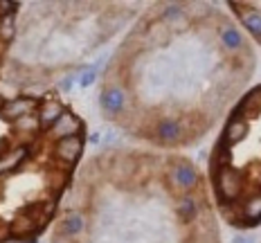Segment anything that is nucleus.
I'll use <instances>...</instances> for the list:
<instances>
[{"label": "nucleus", "mask_w": 261, "mask_h": 243, "mask_svg": "<svg viewBox=\"0 0 261 243\" xmlns=\"http://www.w3.org/2000/svg\"><path fill=\"white\" fill-rule=\"evenodd\" d=\"M214 187H216V194H219L221 205H234L243 194L246 176L239 169H234L232 165L219 167V169H214Z\"/></svg>", "instance_id": "obj_1"}, {"label": "nucleus", "mask_w": 261, "mask_h": 243, "mask_svg": "<svg viewBox=\"0 0 261 243\" xmlns=\"http://www.w3.org/2000/svg\"><path fill=\"white\" fill-rule=\"evenodd\" d=\"M167 180L169 185L176 189V192H182V194H189L198 187V171L194 169V165H189L187 160H173L169 171H167Z\"/></svg>", "instance_id": "obj_2"}, {"label": "nucleus", "mask_w": 261, "mask_h": 243, "mask_svg": "<svg viewBox=\"0 0 261 243\" xmlns=\"http://www.w3.org/2000/svg\"><path fill=\"white\" fill-rule=\"evenodd\" d=\"M81 153H84V138H81V135L59 140V142H54V149H52V155H54L57 167L61 171L72 169V167L79 162Z\"/></svg>", "instance_id": "obj_3"}, {"label": "nucleus", "mask_w": 261, "mask_h": 243, "mask_svg": "<svg viewBox=\"0 0 261 243\" xmlns=\"http://www.w3.org/2000/svg\"><path fill=\"white\" fill-rule=\"evenodd\" d=\"M126 90L117 84H106V88L99 95V108L108 120H115V117L126 113Z\"/></svg>", "instance_id": "obj_4"}, {"label": "nucleus", "mask_w": 261, "mask_h": 243, "mask_svg": "<svg viewBox=\"0 0 261 243\" xmlns=\"http://www.w3.org/2000/svg\"><path fill=\"white\" fill-rule=\"evenodd\" d=\"M39 108V104L34 101V97H14V99H7L3 101L0 106V117L9 124H16L23 117L32 115V113Z\"/></svg>", "instance_id": "obj_5"}, {"label": "nucleus", "mask_w": 261, "mask_h": 243, "mask_svg": "<svg viewBox=\"0 0 261 243\" xmlns=\"http://www.w3.org/2000/svg\"><path fill=\"white\" fill-rule=\"evenodd\" d=\"M81 131H84V122H81V117L74 115V113H70V111H65L63 115L59 117V122L47 131V138L54 140V142H59V140L81 135Z\"/></svg>", "instance_id": "obj_6"}, {"label": "nucleus", "mask_w": 261, "mask_h": 243, "mask_svg": "<svg viewBox=\"0 0 261 243\" xmlns=\"http://www.w3.org/2000/svg\"><path fill=\"white\" fill-rule=\"evenodd\" d=\"M153 135L162 144H178L185 138V124L176 117H162V120L155 122Z\"/></svg>", "instance_id": "obj_7"}, {"label": "nucleus", "mask_w": 261, "mask_h": 243, "mask_svg": "<svg viewBox=\"0 0 261 243\" xmlns=\"http://www.w3.org/2000/svg\"><path fill=\"white\" fill-rule=\"evenodd\" d=\"M63 236H68V239L77 241L81 234L86 232V216L81 209H68V212L61 214V219H59V230Z\"/></svg>", "instance_id": "obj_8"}, {"label": "nucleus", "mask_w": 261, "mask_h": 243, "mask_svg": "<svg viewBox=\"0 0 261 243\" xmlns=\"http://www.w3.org/2000/svg\"><path fill=\"white\" fill-rule=\"evenodd\" d=\"M230 7L237 12V16H239V20L243 23V27H246L254 39H259V43H261V12L259 9L254 7V5H250V3H232Z\"/></svg>", "instance_id": "obj_9"}, {"label": "nucleus", "mask_w": 261, "mask_h": 243, "mask_svg": "<svg viewBox=\"0 0 261 243\" xmlns=\"http://www.w3.org/2000/svg\"><path fill=\"white\" fill-rule=\"evenodd\" d=\"M27 158H30V149H27L25 144H20V147H9L7 151H3V153H0V176L14 174L18 167L25 165Z\"/></svg>", "instance_id": "obj_10"}, {"label": "nucleus", "mask_w": 261, "mask_h": 243, "mask_svg": "<svg viewBox=\"0 0 261 243\" xmlns=\"http://www.w3.org/2000/svg\"><path fill=\"white\" fill-rule=\"evenodd\" d=\"M248 131H250V124L246 117H239L234 115L230 122L225 124V128H223V135H221V144H225V147H234V144L243 142V140L248 138Z\"/></svg>", "instance_id": "obj_11"}, {"label": "nucleus", "mask_w": 261, "mask_h": 243, "mask_svg": "<svg viewBox=\"0 0 261 243\" xmlns=\"http://www.w3.org/2000/svg\"><path fill=\"white\" fill-rule=\"evenodd\" d=\"M65 111H68V108H65L59 99H47V101H43V104H39V108H36V117H39L43 131H50Z\"/></svg>", "instance_id": "obj_12"}, {"label": "nucleus", "mask_w": 261, "mask_h": 243, "mask_svg": "<svg viewBox=\"0 0 261 243\" xmlns=\"http://www.w3.org/2000/svg\"><path fill=\"white\" fill-rule=\"evenodd\" d=\"M9 232H12V239H30V236L39 234L41 228L30 214L20 212L14 216V221L9 223Z\"/></svg>", "instance_id": "obj_13"}, {"label": "nucleus", "mask_w": 261, "mask_h": 243, "mask_svg": "<svg viewBox=\"0 0 261 243\" xmlns=\"http://www.w3.org/2000/svg\"><path fill=\"white\" fill-rule=\"evenodd\" d=\"M219 39H221L223 50H227L230 54H239L246 50V39H243V34L230 23H225L219 30Z\"/></svg>", "instance_id": "obj_14"}, {"label": "nucleus", "mask_w": 261, "mask_h": 243, "mask_svg": "<svg viewBox=\"0 0 261 243\" xmlns=\"http://www.w3.org/2000/svg\"><path fill=\"white\" fill-rule=\"evenodd\" d=\"M160 23L169 32H180V27L187 25V14H185L182 5H165L160 14Z\"/></svg>", "instance_id": "obj_15"}, {"label": "nucleus", "mask_w": 261, "mask_h": 243, "mask_svg": "<svg viewBox=\"0 0 261 243\" xmlns=\"http://www.w3.org/2000/svg\"><path fill=\"white\" fill-rule=\"evenodd\" d=\"M176 214L182 223H192V221L198 219L200 207H198L196 196H192V194H180V198L176 201Z\"/></svg>", "instance_id": "obj_16"}, {"label": "nucleus", "mask_w": 261, "mask_h": 243, "mask_svg": "<svg viewBox=\"0 0 261 243\" xmlns=\"http://www.w3.org/2000/svg\"><path fill=\"white\" fill-rule=\"evenodd\" d=\"M241 216H243V225H257L261 221V194H252L246 198L241 207Z\"/></svg>", "instance_id": "obj_17"}, {"label": "nucleus", "mask_w": 261, "mask_h": 243, "mask_svg": "<svg viewBox=\"0 0 261 243\" xmlns=\"http://www.w3.org/2000/svg\"><path fill=\"white\" fill-rule=\"evenodd\" d=\"M12 128L18 135H36L41 131V122H39V117H36V113H32V115H27L16 124H12Z\"/></svg>", "instance_id": "obj_18"}, {"label": "nucleus", "mask_w": 261, "mask_h": 243, "mask_svg": "<svg viewBox=\"0 0 261 243\" xmlns=\"http://www.w3.org/2000/svg\"><path fill=\"white\" fill-rule=\"evenodd\" d=\"M16 36V16H0V41L9 43Z\"/></svg>", "instance_id": "obj_19"}, {"label": "nucleus", "mask_w": 261, "mask_h": 243, "mask_svg": "<svg viewBox=\"0 0 261 243\" xmlns=\"http://www.w3.org/2000/svg\"><path fill=\"white\" fill-rule=\"evenodd\" d=\"M95 79H97V68L95 66L86 68L84 72H81V77H79V86L81 88H90V86L95 84Z\"/></svg>", "instance_id": "obj_20"}, {"label": "nucleus", "mask_w": 261, "mask_h": 243, "mask_svg": "<svg viewBox=\"0 0 261 243\" xmlns=\"http://www.w3.org/2000/svg\"><path fill=\"white\" fill-rule=\"evenodd\" d=\"M72 84H74V74H68V77H63L57 86H59V90H61V93H68V90L72 88Z\"/></svg>", "instance_id": "obj_21"}, {"label": "nucleus", "mask_w": 261, "mask_h": 243, "mask_svg": "<svg viewBox=\"0 0 261 243\" xmlns=\"http://www.w3.org/2000/svg\"><path fill=\"white\" fill-rule=\"evenodd\" d=\"M9 239H12V232H9V225L0 223V243H3V241H9Z\"/></svg>", "instance_id": "obj_22"}, {"label": "nucleus", "mask_w": 261, "mask_h": 243, "mask_svg": "<svg viewBox=\"0 0 261 243\" xmlns=\"http://www.w3.org/2000/svg\"><path fill=\"white\" fill-rule=\"evenodd\" d=\"M232 243H252V239H250V236H246V234H237L234 239H232Z\"/></svg>", "instance_id": "obj_23"}, {"label": "nucleus", "mask_w": 261, "mask_h": 243, "mask_svg": "<svg viewBox=\"0 0 261 243\" xmlns=\"http://www.w3.org/2000/svg\"><path fill=\"white\" fill-rule=\"evenodd\" d=\"M99 138H101L99 133H92L90 135V144H99Z\"/></svg>", "instance_id": "obj_24"}]
</instances>
